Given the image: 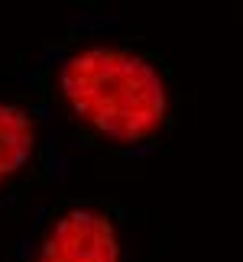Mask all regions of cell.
<instances>
[{"label": "cell", "mask_w": 243, "mask_h": 262, "mask_svg": "<svg viewBox=\"0 0 243 262\" xmlns=\"http://www.w3.org/2000/svg\"><path fill=\"white\" fill-rule=\"evenodd\" d=\"M33 149V123L23 110L0 104V181H7L26 162Z\"/></svg>", "instance_id": "obj_3"}, {"label": "cell", "mask_w": 243, "mask_h": 262, "mask_svg": "<svg viewBox=\"0 0 243 262\" xmlns=\"http://www.w3.org/2000/svg\"><path fill=\"white\" fill-rule=\"evenodd\" d=\"M62 91L81 117L114 139H143L166 117L156 68L120 49H85L62 68Z\"/></svg>", "instance_id": "obj_1"}, {"label": "cell", "mask_w": 243, "mask_h": 262, "mask_svg": "<svg viewBox=\"0 0 243 262\" xmlns=\"http://www.w3.org/2000/svg\"><path fill=\"white\" fill-rule=\"evenodd\" d=\"M39 262H120L117 233L97 210H72L49 233Z\"/></svg>", "instance_id": "obj_2"}]
</instances>
